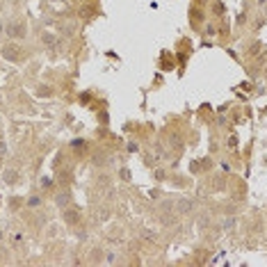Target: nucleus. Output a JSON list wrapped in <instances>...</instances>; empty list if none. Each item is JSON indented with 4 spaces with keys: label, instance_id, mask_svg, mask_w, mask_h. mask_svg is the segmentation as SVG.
Returning a JSON list of instances; mask_svg holds the SVG:
<instances>
[{
    "label": "nucleus",
    "instance_id": "nucleus-1",
    "mask_svg": "<svg viewBox=\"0 0 267 267\" xmlns=\"http://www.w3.org/2000/svg\"><path fill=\"white\" fill-rule=\"evenodd\" d=\"M0 30H2V27H0Z\"/></svg>",
    "mask_w": 267,
    "mask_h": 267
}]
</instances>
